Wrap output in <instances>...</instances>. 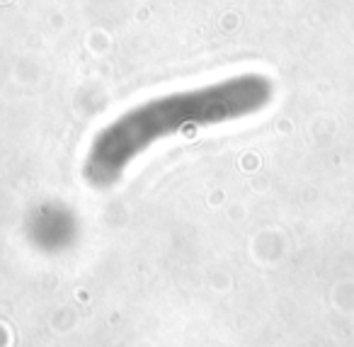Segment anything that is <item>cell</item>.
Masks as SVG:
<instances>
[{
  "mask_svg": "<svg viewBox=\"0 0 354 347\" xmlns=\"http://www.w3.org/2000/svg\"><path fill=\"white\" fill-rule=\"evenodd\" d=\"M262 97V80L240 76L144 102L95 136L85 158V180L95 187H107L153 144L189 129L238 119L253 112Z\"/></svg>",
  "mask_w": 354,
  "mask_h": 347,
  "instance_id": "obj_1",
  "label": "cell"
}]
</instances>
